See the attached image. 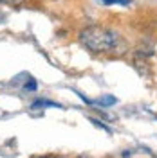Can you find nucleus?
Masks as SVG:
<instances>
[{
  "mask_svg": "<svg viewBox=\"0 0 157 158\" xmlns=\"http://www.w3.org/2000/svg\"><path fill=\"white\" fill-rule=\"evenodd\" d=\"M79 41L90 52L103 54V52H112L118 47L119 36L112 29L101 27V25H90V27L79 31Z\"/></svg>",
  "mask_w": 157,
  "mask_h": 158,
  "instance_id": "nucleus-1",
  "label": "nucleus"
},
{
  "mask_svg": "<svg viewBox=\"0 0 157 158\" xmlns=\"http://www.w3.org/2000/svg\"><path fill=\"white\" fill-rule=\"evenodd\" d=\"M118 102V99L112 97V95H103V97H99V104L101 106H112V104H116Z\"/></svg>",
  "mask_w": 157,
  "mask_h": 158,
  "instance_id": "nucleus-2",
  "label": "nucleus"
},
{
  "mask_svg": "<svg viewBox=\"0 0 157 158\" xmlns=\"http://www.w3.org/2000/svg\"><path fill=\"white\" fill-rule=\"evenodd\" d=\"M103 4H107V6H110V4H121V6H128V4H130V0H103Z\"/></svg>",
  "mask_w": 157,
  "mask_h": 158,
  "instance_id": "nucleus-3",
  "label": "nucleus"
},
{
  "mask_svg": "<svg viewBox=\"0 0 157 158\" xmlns=\"http://www.w3.org/2000/svg\"><path fill=\"white\" fill-rule=\"evenodd\" d=\"M90 122H92V124H94V126H98V128L105 129V131H110V128H107V126H105V124H103V122H101V120H98V118H92V117H90Z\"/></svg>",
  "mask_w": 157,
  "mask_h": 158,
  "instance_id": "nucleus-4",
  "label": "nucleus"
},
{
  "mask_svg": "<svg viewBox=\"0 0 157 158\" xmlns=\"http://www.w3.org/2000/svg\"><path fill=\"white\" fill-rule=\"evenodd\" d=\"M24 88L27 90V92H34V90H36V83H34V79H29V83H25Z\"/></svg>",
  "mask_w": 157,
  "mask_h": 158,
  "instance_id": "nucleus-5",
  "label": "nucleus"
},
{
  "mask_svg": "<svg viewBox=\"0 0 157 158\" xmlns=\"http://www.w3.org/2000/svg\"><path fill=\"white\" fill-rule=\"evenodd\" d=\"M2 4H9V6H20L24 0H0Z\"/></svg>",
  "mask_w": 157,
  "mask_h": 158,
  "instance_id": "nucleus-6",
  "label": "nucleus"
}]
</instances>
